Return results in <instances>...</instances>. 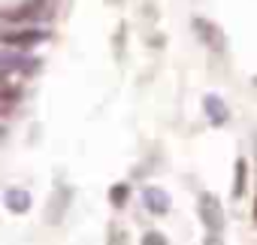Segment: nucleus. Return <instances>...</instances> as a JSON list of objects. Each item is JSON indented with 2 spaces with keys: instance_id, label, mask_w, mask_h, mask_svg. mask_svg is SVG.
<instances>
[{
  "instance_id": "f8f14e48",
  "label": "nucleus",
  "mask_w": 257,
  "mask_h": 245,
  "mask_svg": "<svg viewBox=\"0 0 257 245\" xmlns=\"http://www.w3.org/2000/svg\"><path fill=\"white\" fill-rule=\"evenodd\" d=\"M251 82H254V88H257V76H254V79H251Z\"/></svg>"
},
{
  "instance_id": "7ed1b4c3",
  "label": "nucleus",
  "mask_w": 257,
  "mask_h": 245,
  "mask_svg": "<svg viewBox=\"0 0 257 245\" xmlns=\"http://www.w3.org/2000/svg\"><path fill=\"white\" fill-rule=\"evenodd\" d=\"M49 34L46 31H37V28H22V31H0V43H7L10 49H31V46H40L46 43Z\"/></svg>"
},
{
  "instance_id": "0eeeda50",
  "label": "nucleus",
  "mask_w": 257,
  "mask_h": 245,
  "mask_svg": "<svg viewBox=\"0 0 257 245\" xmlns=\"http://www.w3.org/2000/svg\"><path fill=\"white\" fill-rule=\"evenodd\" d=\"M4 200H7V206H10L13 212H19V215L31 209V194H28V191H22V188L7 191V197H4Z\"/></svg>"
},
{
  "instance_id": "ddd939ff",
  "label": "nucleus",
  "mask_w": 257,
  "mask_h": 245,
  "mask_svg": "<svg viewBox=\"0 0 257 245\" xmlns=\"http://www.w3.org/2000/svg\"><path fill=\"white\" fill-rule=\"evenodd\" d=\"M254 215H257V203H254Z\"/></svg>"
},
{
  "instance_id": "f257e3e1",
  "label": "nucleus",
  "mask_w": 257,
  "mask_h": 245,
  "mask_svg": "<svg viewBox=\"0 0 257 245\" xmlns=\"http://www.w3.org/2000/svg\"><path fill=\"white\" fill-rule=\"evenodd\" d=\"M200 221L206 224L209 230V239L206 242H221V227H224V212H221V203L215 194H200Z\"/></svg>"
},
{
  "instance_id": "f03ea898",
  "label": "nucleus",
  "mask_w": 257,
  "mask_h": 245,
  "mask_svg": "<svg viewBox=\"0 0 257 245\" xmlns=\"http://www.w3.org/2000/svg\"><path fill=\"white\" fill-rule=\"evenodd\" d=\"M49 4H52V0H25V4H19L16 10L4 13V19H7V22H13V25L40 22V19H46V16H49Z\"/></svg>"
},
{
  "instance_id": "9d476101",
  "label": "nucleus",
  "mask_w": 257,
  "mask_h": 245,
  "mask_svg": "<svg viewBox=\"0 0 257 245\" xmlns=\"http://www.w3.org/2000/svg\"><path fill=\"white\" fill-rule=\"evenodd\" d=\"M127 194H131V188H127V185H112V191H109L112 206H124L127 203Z\"/></svg>"
},
{
  "instance_id": "9b49d317",
  "label": "nucleus",
  "mask_w": 257,
  "mask_h": 245,
  "mask_svg": "<svg viewBox=\"0 0 257 245\" xmlns=\"http://www.w3.org/2000/svg\"><path fill=\"white\" fill-rule=\"evenodd\" d=\"M143 245H167V236H161L158 230H152V233L143 236Z\"/></svg>"
},
{
  "instance_id": "423d86ee",
  "label": "nucleus",
  "mask_w": 257,
  "mask_h": 245,
  "mask_svg": "<svg viewBox=\"0 0 257 245\" xmlns=\"http://www.w3.org/2000/svg\"><path fill=\"white\" fill-rule=\"evenodd\" d=\"M143 203L152 215H167L170 212V194L164 188H146L143 191Z\"/></svg>"
},
{
  "instance_id": "20e7f679",
  "label": "nucleus",
  "mask_w": 257,
  "mask_h": 245,
  "mask_svg": "<svg viewBox=\"0 0 257 245\" xmlns=\"http://www.w3.org/2000/svg\"><path fill=\"white\" fill-rule=\"evenodd\" d=\"M191 28L197 31V37L209 46V49H224V34H221V28L218 25H212L209 19H203V16H194V22H191Z\"/></svg>"
},
{
  "instance_id": "1a4fd4ad",
  "label": "nucleus",
  "mask_w": 257,
  "mask_h": 245,
  "mask_svg": "<svg viewBox=\"0 0 257 245\" xmlns=\"http://www.w3.org/2000/svg\"><path fill=\"white\" fill-rule=\"evenodd\" d=\"M245 179H248V164L239 158V161H236V185H233V197H242V194H245Z\"/></svg>"
},
{
  "instance_id": "39448f33",
  "label": "nucleus",
  "mask_w": 257,
  "mask_h": 245,
  "mask_svg": "<svg viewBox=\"0 0 257 245\" xmlns=\"http://www.w3.org/2000/svg\"><path fill=\"white\" fill-rule=\"evenodd\" d=\"M203 109H206L209 125H215V128H224L227 121H230V109H227V103L218 94H206L203 97Z\"/></svg>"
},
{
  "instance_id": "6e6552de",
  "label": "nucleus",
  "mask_w": 257,
  "mask_h": 245,
  "mask_svg": "<svg viewBox=\"0 0 257 245\" xmlns=\"http://www.w3.org/2000/svg\"><path fill=\"white\" fill-rule=\"evenodd\" d=\"M19 106V91L13 88H0V115H10Z\"/></svg>"
}]
</instances>
